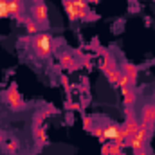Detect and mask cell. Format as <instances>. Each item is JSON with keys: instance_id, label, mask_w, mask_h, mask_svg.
I'll list each match as a JSON object with an SVG mask.
<instances>
[{"instance_id": "obj_1", "label": "cell", "mask_w": 155, "mask_h": 155, "mask_svg": "<svg viewBox=\"0 0 155 155\" xmlns=\"http://www.w3.org/2000/svg\"><path fill=\"white\" fill-rule=\"evenodd\" d=\"M152 132H153V124H146V123H143V121H141L137 134H135V135H132V137L128 139V146L132 148V152H134V153L141 152V150L150 143V139H152Z\"/></svg>"}, {"instance_id": "obj_2", "label": "cell", "mask_w": 155, "mask_h": 155, "mask_svg": "<svg viewBox=\"0 0 155 155\" xmlns=\"http://www.w3.org/2000/svg\"><path fill=\"white\" fill-rule=\"evenodd\" d=\"M33 49H35V54L38 58L45 60L54 51V40L49 33H38L36 36H33Z\"/></svg>"}, {"instance_id": "obj_3", "label": "cell", "mask_w": 155, "mask_h": 155, "mask_svg": "<svg viewBox=\"0 0 155 155\" xmlns=\"http://www.w3.org/2000/svg\"><path fill=\"white\" fill-rule=\"evenodd\" d=\"M4 101L9 105V108L11 110H15V112H20V110H24L25 108V101L22 99V96H20V92H18V85L13 81L11 85H9V88L4 92Z\"/></svg>"}, {"instance_id": "obj_4", "label": "cell", "mask_w": 155, "mask_h": 155, "mask_svg": "<svg viewBox=\"0 0 155 155\" xmlns=\"http://www.w3.org/2000/svg\"><path fill=\"white\" fill-rule=\"evenodd\" d=\"M29 16L38 24L41 29H45L49 25V9L45 5V2L41 4H33L31 9H29Z\"/></svg>"}, {"instance_id": "obj_5", "label": "cell", "mask_w": 155, "mask_h": 155, "mask_svg": "<svg viewBox=\"0 0 155 155\" xmlns=\"http://www.w3.org/2000/svg\"><path fill=\"white\" fill-rule=\"evenodd\" d=\"M124 112H126V119H124V124H123V132H124V137H126V139H130L132 135H135V134H137L141 121H137L135 112H134V108H132V107H124Z\"/></svg>"}, {"instance_id": "obj_6", "label": "cell", "mask_w": 155, "mask_h": 155, "mask_svg": "<svg viewBox=\"0 0 155 155\" xmlns=\"http://www.w3.org/2000/svg\"><path fill=\"white\" fill-rule=\"evenodd\" d=\"M16 22L22 24V25L25 27V31H27L29 36H36L38 33H41V27H40L31 16H27V15H20V16H16Z\"/></svg>"}, {"instance_id": "obj_7", "label": "cell", "mask_w": 155, "mask_h": 155, "mask_svg": "<svg viewBox=\"0 0 155 155\" xmlns=\"http://www.w3.org/2000/svg\"><path fill=\"white\" fill-rule=\"evenodd\" d=\"M60 65H61V69H67V71H78L81 67V61L74 58L72 52H61L60 54Z\"/></svg>"}, {"instance_id": "obj_8", "label": "cell", "mask_w": 155, "mask_h": 155, "mask_svg": "<svg viewBox=\"0 0 155 155\" xmlns=\"http://www.w3.org/2000/svg\"><path fill=\"white\" fill-rule=\"evenodd\" d=\"M121 94H123V105H124V107L135 105V101H137V92H135L134 87H124V88H121Z\"/></svg>"}, {"instance_id": "obj_9", "label": "cell", "mask_w": 155, "mask_h": 155, "mask_svg": "<svg viewBox=\"0 0 155 155\" xmlns=\"http://www.w3.org/2000/svg\"><path fill=\"white\" fill-rule=\"evenodd\" d=\"M141 121L146 123V124H155V105L153 103H148L143 107V112H141Z\"/></svg>"}, {"instance_id": "obj_10", "label": "cell", "mask_w": 155, "mask_h": 155, "mask_svg": "<svg viewBox=\"0 0 155 155\" xmlns=\"http://www.w3.org/2000/svg\"><path fill=\"white\" fill-rule=\"evenodd\" d=\"M24 0H9V15L11 16H20L24 15Z\"/></svg>"}, {"instance_id": "obj_11", "label": "cell", "mask_w": 155, "mask_h": 155, "mask_svg": "<svg viewBox=\"0 0 155 155\" xmlns=\"http://www.w3.org/2000/svg\"><path fill=\"white\" fill-rule=\"evenodd\" d=\"M63 9L69 16L71 22H78V16H76V7H74V0H63Z\"/></svg>"}, {"instance_id": "obj_12", "label": "cell", "mask_w": 155, "mask_h": 155, "mask_svg": "<svg viewBox=\"0 0 155 155\" xmlns=\"http://www.w3.org/2000/svg\"><path fill=\"white\" fill-rule=\"evenodd\" d=\"M4 150L7 155H16L20 150V144L16 139H9V141H4Z\"/></svg>"}, {"instance_id": "obj_13", "label": "cell", "mask_w": 155, "mask_h": 155, "mask_svg": "<svg viewBox=\"0 0 155 155\" xmlns=\"http://www.w3.org/2000/svg\"><path fill=\"white\" fill-rule=\"evenodd\" d=\"M101 144L103 143H107V137H105V124L103 123H99V124H94V128H92V132H90Z\"/></svg>"}, {"instance_id": "obj_14", "label": "cell", "mask_w": 155, "mask_h": 155, "mask_svg": "<svg viewBox=\"0 0 155 155\" xmlns=\"http://www.w3.org/2000/svg\"><path fill=\"white\" fill-rule=\"evenodd\" d=\"M123 74H126V76H130L132 79H135L137 81V74H139V67L137 65H134V63H123Z\"/></svg>"}, {"instance_id": "obj_15", "label": "cell", "mask_w": 155, "mask_h": 155, "mask_svg": "<svg viewBox=\"0 0 155 155\" xmlns=\"http://www.w3.org/2000/svg\"><path fill=\"white\" fill-rule=\"evenodd\" d=\"M121 74H123V72H121L119 69H108V71L105 72V76H107V79H108V83H110V85H114V87H117Z\"/></svg>"}, {"instance_id": "obj_16", "label": "cell", "mask_w": 155, "mask_h": 155, "mask_svg": "<svg viewBox=\"0 0 155 155\" xmlns=\"http://www.w3.org/2000/svg\"><path fill=\"white\" fill-rule=\"evenodd\" d=\"M33 134H35L38 144H47V143H49V137H47V130H45V126H40V128H36V130H33Z\"/></svg>"}, {"instance_id": "obj_17", "label": "cell", "mask_w": 155, "mask_h": 155, "mask_svg": "<svg viewBox=\"0 0 155 155\" xmlns=\"http://www.w3.org/2000/svg\"><path fill=\"white\" fill-rule=\"evenodd\" d=\"M135 79H132L130 76H126V74H121V78H119V83H117V87L119 88H124V87H134L135 88Z\"/></svg>"}, {"instance_id": "obj_18", "label": "cell", "mask_w": 155, "mask_h": 155, "mask_svg": "<svg viewBox=\"0 0 155 155\" xmlns=\"http://www.w3.org/2000/svg\"><path fill=\"white\" fill-rule=\"evenodd\" d=\"M65 110H69V112H78V110H83V107H81L79 101H72L71 97H67V101H65Z\"/></svg>"}, {"instance_id": "obj_19", "label": "cell", "mask_w": 155, "mask_h": 155, "mask_svg": "<svg viewBox=\"0 0 155 155\" xmlns=\"http://www.w3.org/2000/svg\"><path fill=\"white\" fill-rule=\"evenodd\" d=\"M9 0H0V18H9Z\"/></svg>"}, {"instance_id": "obj_20", "label": "cell", "mask_w": 155, "mask_h": 155, "mask_svg": "<svg viewBox=\"0 0 155 155\" xmlns=\"http://www.w3.org/2000/svg\"><path fill=\"white\" fill-rule=\"evenodd\" d=\"M92 128H94L92 117L87 116V114H83V130H85V132H92Z\"/></svg>"}, {"instance_id": "obj_21", "label": "cell", "mask_w": 155, "mask_h": 155, "mask_svg": "<svg viewBox=\"0 0 155 155\" xmlns=\"http://www.w3.org/2000/svg\"><path fill=\"white\" fill-rule=\"evenodd\" d=\"M110 143V155H121L123 153V146L121 144H117L114 141H108Z\"/></svg>"}, {"instance_id": "obj_22", "label": "cell", "mask_w": 155, "mask_h": 155, "mask_svg": "<svg viewBox=\"0 0 155 155\" xmlns=\"http://www.w3.org/2000/svg\"><path fill=\"white\" fill-rule=\"evenodd\" d=\"M141 11V5L139 4H130V7H128V13L130 15H137Z\"/></svg>"}, {"instance_id": "obj_23", "label": "cell", "mask_w": 155, "mask_h": 155, "mask_svg": "<svg viewBox=\"0 0 155 155\" xmlns=\"http://www.w3.org/2000/svg\"><path fill=\"white\" fill-rule=\"evenodd\" d=\"M90 56H83V60H81V63H83V67L85 69H88V71H92V63H90Z\"/></svg>"}, {"instance_id": "obj_24", "label": "cell", "mask_w": 155, "mask_h": 155, "mask_svg": "<svg viewBox=\"0 0 155 155\" xmlns=\"http://www.w3.org/2000/svg\"><path fill=\"white\" fill-rule=\"evenodd\" d=\"M101 155H110V143H103L101 144Z\"/></svg>"}, {"instance_id": "obj_25", "label": "cell", "mask_w": 155, "mask_h": 155, "mask_svg": "<svg viewBox=\"0 0 155 155\" xmlns=\"http://www.w3.org/2000/svg\"><path fill=\"white\" fill-rule=\"evenodd\" d=\"M134 155H152V152H150V150H148V148L144 146V148H143L141 152H137V153H134Z\"/></svg>"}, {"instance_id": "obj_26", "label": "cell", "mask_w": 155, "mask_h": 155, "mask_svg": "<svg viewBox=\"0 0 155 155\" xmlns=\"http://www.w3.org/2000/svg\"><path fill=\"white\" fill-rule=\"evenodd\" d=\"M72 121H74V117H72V112H69V114H67V123H69V124H72Z\"/></svg>"}, {"instance_id": "obj_27", "label": "cell", "mask_w": 155, "mask_h": 155, "mask_svg": "<svg viewBox=\"0 0 155 155\" xmlns=\"http://www.w3.org/2000/svg\"><path fill=\"white\" fill-rule=\"evenodd\" d=\"M144 20H146V22H144V25H146V27H150V25H152V18H150V16H146Z\"/></svg>"}, {"instance_id": "obj_28", "label": "cell", "mask_w": 155, "mask_h": 155, "mask_svg": "<svg viewBox=\"0 0 155 155\" xmlns=\"http://www.w3.org/2000/svg\"><path fill=\"white\" fill-rule=\"evenodd\" d=\"M87 4H88V5H90V4L96 5V4H99V0H87Z\"/></svg>"}, {"instance_id": "obj_29", "label": "cell", "mask_w": 155, "mask_h": 155, "mask_svg": "<svg viewBox=\"0 0 155 155\" xmlns=\"http://www.w3.org/2000/svg\"><path fill=\"white\" fill-rule=\"evenodd\" d=\"M4 141H5V139H4V134L0 132V144H4Z\"/></svg>"}, {"instance_id": "obj_30", "label": "cell", "mask_w": 155, "mask_h": 155, "mask_svg": "<svg viewBox=\"0 0 155 155\" xmlns=\"http://www.w3.org/2000/svg\"><path fill=\"white\" fill-rule=\"evenodd\" d=\"M43 0H33V4H41Z\"/></svg>"}, {"instance_id": "obj_31", "label": "cell", "mask_w": 155, "mask_h": 155, "mask_svg": "<svg viewBox=\"0 0 155 155\" xmlns=\"http://www.w3.org/2000/svg\"><path fill=\"white\" fill-rule=\"evenodd\" d=\"M128 2H130V4H137V0H128Z\"/></svg>"}, {"instance_id": "obj_32", "label": "cell", "mask_w": 155, "mask_h": 155, "mask_svg": "<svg viewBox=\"0 0 155 155\" xmlns=\"http://www.w3.org/2000/svg\"><path fill=\"white\" fill-rule=\"evenodd\" d=\"M121 155H128V153H124V152H123V153H121Z\"/></svg>"}, {"instance_id": "obj_33", "label": "cell", "mask_w": 155, "mask_h": 155, "mask_svg": "<svg viewBox=\"0 0 155 155\" xmlns=\"http://www.w3.org/2000/svg\"><path fill=\"white\" fill-rule=\"evenodd\" d=\"M81 2H87V0H81Z\"/></svg>"}, {"instance_id": "obj_34", "label": "cell", "mask_w": 155, "mask_h": 155, "mask_svg": "<svg viewBox=\"0 0 155 155\" xmlns=\"http://www.w3.org/2000/svg\"><path fill=\"white\" fill-rule=\"evenodd\" d=\"M0 20H2V18H0Z\"/></svg>"}]
</instances>
